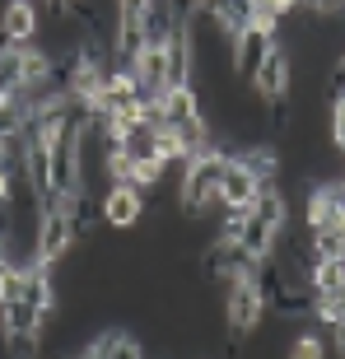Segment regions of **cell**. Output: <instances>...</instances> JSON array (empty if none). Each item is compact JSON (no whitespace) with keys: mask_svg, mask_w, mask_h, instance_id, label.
<instances>
[{"mask_svg":"<svg viewBox=\"0 0 345 359\" xmlns=\"http://www.w3.org/2000/svg\"><path fill=\"white\" fill-rule=\"evenodd\" d=\"M285 229H290V196L280 187H266L262 196L252 201V210H243L238 243L252 262H266V257H276V243Z\"/></svg>","mask_w":345,"mask_h":359,"instance_id":"1","label":"cell"},{"mask_svg":"<svg viewBox=\"0 0 345 359\" xmlns=\"http://www.w3.org/2000/svg\"><path fill=\"white\" fill-rule=\"evenodd\" d=\"M224 168H229V149H219V145L201 149L196 159H187L182 177H177V205L187 215H201V210H210V205H219Z\"/></svg>","mask_w":345,"mask_h":359,"instance_id":"2","label":"cell"},{"mask_svg":"<svg viewBox=\"0 0 345 359\" xmlns=\"http://www.w3.org/2000/svg\"><path fill=\"white\" fill-rule=\"evenodd\" d=\"M224 318L238 336H252L266 318V290L262 280H229L224 290Z\"/></svg>","mask_w":345,"mask_h":359,"instance_id":"3","label":"cell"},{"mask_svg":"<svg viewBox=\"0 0 345 359\" xmlns=\"http://www.w3.org/2000/svg\"><path fill=\"white\" fill-rule=\"evenodd\" d=\"M248 84H252V93L262 98L266 107H280L285 98H290V89H294V56L276 42V47H271V56L257 66V75Z\"/></svg>","mask_w":345,"mask_h":359,"instance_id":"4","label":"cell"},{"mask_svg":"<svg viewBox=\"0 0 345 359\" xmlns=\"http://www.w3.org/2000/svg\"><path fill=\"white\" fill-rule=\"evenodd\" d=\"M271 47H276V33H266V28L248 24V28L238 33V38L229 42V66H234V75L252 80L257 66H262L266 56H271Z\"/></svg>","mask_w":345,"mask_h":359,"instance_id":"5","label":"cell"},{"mask_svg":"<svg viewBox=\"0 0 345 359\" xmlns=\"http://www.w3.org/2000/svg\"><path fill=\"white\" fill-rule=\"evenodd\" d=\"M266 187L257 173H248L234 154H229V168H224V182H219V205H224L229 215H243V210H252V201L262 196Z\"/></svg>","mask_w":345,"mask_h":359,"instance_id":"6","label":"cell"},{"mask_svg":"<svg viewBox=\"0 0 345 359\" xmlns=\"http://www.w3.org/2000/svg\"><path fill=\"white\" fill-rule=\"evenodd\" d=\"M42 33V14L33 0H5V10H0V38L10 42V47H28V42H38Z\"/></svg>","mask_w":345,"mask_h":359,"instance_id":"7","label":"cell"},{"mask_svg":"<svg viewBox=\"0 0 345 359\" xmlns=\"http://www.w3.org/2000/svg\"><path fill=\"white\" fill-rule=\"evenodd\" d=\"M98 215L112 229H135L145 215V191L140 187H107L103 201H98Z\"/></svg>","mask_w":345,"mask_h":359,"instance_id":"8","label":"cell"},{"mask_svg":"<svg viewBox=\"0 0 345 359\" xmlns=\"http://www.w3.org/2000/svg\"><path fill=\"white\" fill-rule=\"evenodd\" d=\"M117 149L126 154L131 163H145V159H159V126H149V121H140L135 131H126L117 140Z\"/></svg>","mask_w":345,"mask_h":359,"instance_id":"9","label":"cell"},{"mask_svg":"<svg viewBox=\"0 0 345 359\" xmlns=\"http://www.w3.org/2000/svg\"><path fill=\"white\" fill-rule=\"evenodd\" d=\"M308 285H313V294H345V257L313 262L308 266Z\"/></svg>","mask_w":345,"mask_h":359,"instance_id":"10","label":"cell"},{"mask_svg":"<svg viewBox=\"0 0 345 359\" xmlns=\"http://www.w3.org/2000/svg\"><path fill=\"white\" fill-rule=\"evenodd\" d=\"M336 257H345V229L308 233V262H336Z\"/></svg>","mask_w":345,"mask_h":359,"instance_id":"11","label":"cell"},{"mask_svg":"<svg viewBox=\"0 0 345 359\" xmlns=\"http://www.w3.org/2000/svg\"><path fill=\"white\" fill-rule=\"evenodd\" d=\"M294 10H299V0H252V24L266 28V33H276Z\"/></svg>","mask_w":345,"mask_h":359,"instance_id":"12","label":"cell"},{"mask_svg":"<svg viewBox=\"0 0 345 359\" xmlns=\"http://www.w3.org/2000/svg\"><path fill=\"white\" fill-rule=\"evenodd\" d=\"M285 359H332V346L313 332H299L290 341V350H285Z\"/></svg>","mask_w":345,"mask_h":359,"instance_id":"13","label":"cell"},{"mask_svg":"<svg viewBox=\"0 0 345 359\" xmlns=\"http://www.w3.org/2000/svg\"><path fill=\"white\" fill-rule=\"evenodd\" d=\"M117 5V28H149L154 0H112Z\"/></svg>","mask_w":345,"mask_h":359,"instance_id":"14","label":"cell"},{"mask_svg":"<svg viewBox=\"0 0 345 359\" xmlns=\"http://www.w3.org/2000/svg\"><path fill=\"white\" fill-rule=\"evenodd\" d=\"M107 359H145V350H140V341L135 336H112V346H107Z\"/></svg>","mask_w":345,"mask_h":359,"instance_id":"15","label":"cell"},{"mask_svg":"<svg viewBox=\"0 0 345 359\" xmlns=\"http://www.w3.org/2000/svg\"><path fill=\"white\" fill-rule=\"evenodd\" d=\"M107 346H112V336H89L80 350H70V359H107Z\"/></svg>","mask_w":345,"mask_h":359,"instance_id":"16","label":"cell"},{"mask_svg":"<svg viewBox=\"0 0 345 359\" xmlns=\"http://www.w3.org/2000/svg\"><path fill=\"white\" fill-rule=\"evenodd\" d=\"M332 145L345 154V93L332 103Z\"/></svg>","mask_w":345,"mask_h":359,"instance_id":"17","label":"cell"},{"mask_svg":"<svg viewBox=\"0 0 345 359\" xmlns=\"http://www.w3.org/2000/svg\"><path fill=\"white\" fill-rule=\"evenodd\" d=\"M10 262H14V243H10V238H5V233H0V271L10 266Z\"/></svg>","mask_w":345,"mask_h":359,"instance_id":"18","label":"cell"},{"mask_svg":"<svg viewBox=\"0 0 345 359\" xmlns=\"http://www.w3.org/2000/svg\"><path fill=\"white\" fill-rule=\"evenodd\" d=\"M0 201H10V168L0 163Z\"/></svg>","mask_w":345,"mask_h":359,"instance_id":"19","label":"cell"},{"mask_svg":"<svg viewBox=\"0 0 345 359\" xmlns=\"http://www.w3.org/2000/svg\"><path fill=\"white\" fill-rule=\"evenodd\" d=\"M5 98H10V93H5V89H0V103H5Z\"/></svg>","mask_w":345,"mask_h":359,"instance_id":"20","label":"cell"},{"mask_svg":"<svg viewBox=\"0 0 345 359\" xmlns=\"http://www.w3.org/2000/svg\"><path fill=\"white\" fill-rule=\"evenodd\" d=\"M341 187H345V168H341Z\"/></svg>","mask_w":345,"mask_h":359,"instance_id":"21","label":"cell"},{"mask_svg":"<svg viewBox=\"0 0 345 359\" xmlns=\"http://www.w3.org/2000/svg\"><path fill=\"white\" fill-rule=\"evenodd\" d=\"M196 5H201V0H196Z\"/></svg>","mask_w":345,"mask_h":359,"instance_id":"22","label":"cell"}]
</instances>
